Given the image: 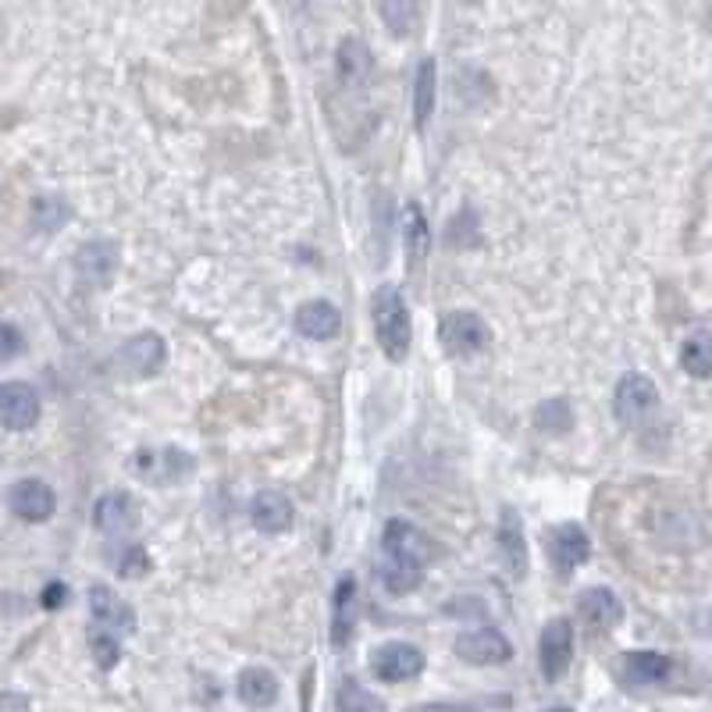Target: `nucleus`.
Returning <instances> with one entry per match:
<instances>
[{
	"instance_id": "nucleus-1",
	"label": "nucleus",
	"mask_w": 712,
	"mask_h": 712,
	"mask_svg": "<svg viewBox=\"0 0 712 712\" xmlns=\"http://www.w3.org/2000/svg\"><path fill=\"white\" fill-rule=\"evenodd\" d=\"M370 314H375L382 353L388 360H406V353H410V314H406V303L396 285H382L375 293V303H370Z\"/></svg>"
},
{
	"instance_id": "nucleus-2",
	"label": "nucleus",
	"mask_w": 712,
	"mask_h": 712,
	"mask_svg": "<svg viewBox=\"0 0 712 712\" xmlns=\"http://www.w3.org/2000/svg\"><path fill=\"white\" fill-rule=\"evenodd\" d=\"M659 406V388L645 375H627L617 385V399H613V414L627 428H641Z\"/></svg>"
},
{
	"instance_id": "nucleus-3",
	"label": "nucleus",
	"mask_w": 712,
	"mask_h": 712,
	"mask_svg": "<svg viewBox=\"0 0 712 712\" xmlns=\"http://www.w3.org/2000/svg\"><path fill=\"white\" fill-rule=\"evenodd\" d=\"M438 338H443V349L449 356H474L488 346V325L470 311H452L443 317L438 325Z\"/></svg>"
},
{
	"instance_id": "nucleus-4",
	"label": "nucleus",
	"mask_w": 712,
	"mask_h": 712,
	"mask_svg": "<svg viewBox=\"0 0 712 712\" xmlns=\"http://www.w3.org/2000/svg\"><path fill=\"white\" fill-rule=\"evenodd\" d=\"M370 670H375L378 681L399 684L424 670V655H420V649L406 645V641H388V645L370 652Z\"/></svg>"
},
{
	"instance_id": "nucleus-5",
	"label": "nucleus",
	"mask_w": 712,
	"mask_h": 712,
	"mask_svg": "<svg viewBox=\"0 0 712 712\" xmlns=\"http://www.w3.org/2000/svg\"><path fill=\"white\" fill-rule=\"evenodd\" d=\"M456 655L474 667H499L513 655V645L491 627H478V631H464L456 638Z\"/></svg>"
},
{
	"instance_id": "nucleus-6",
	"label": "nucleus",
	"mask_w": 712,
	"mask_h": 712,
	"mask_svg": "<svg viewBox=\"0 0 712 712\" xmlns=\"http://www.w3.org/2000/svg\"><path fill=\"white\" fill-rule=\"evenodd\" d=\"M40 420V396L26 382L0 385V424L11 431H26Z\"/></svg>"
},
{
	"instance_id": "nucleus-7",
	"label": "nucleus",
	"mask_w": 712,
	"mask_h": 712,
	"mask_svg": "<svg viewBox=\"0 0 712 712\" xmlns=\"http://www.w3.org/2000/svg\"><path fill=\"white\" fill-rule=\"evenodd\" d=\"M11 513L14 517H22L26 523H43L54 517L58 510V499H54V491H50V485H43L40 478H22L19 485L11 488Z\"/></svg>"
},
{
	"instance_id": "nucleus-8",
	"label": "nucleus",
	"mask_w": 712,
	"mask_h": 712,
	"mask_svg": "<svg viewBox=\"0 0 712 712\" xmlns=\"http://www.w3.org/2000/svg\"><path fill=\"white\" fill-rule=\"evenodd\" d=\"M385 552L393 556V559H403V563L424 567V563H428V559L435 556V546H431L428 535L414 528V523H406V520H388V523H385Z\"/></svg>"
},
{
	"instance_id": "nucleus-9",
	"label": "nucleus",
	"mask_w": 712,
	"mask_h": 712,
	"mask_svg": "<svg viewBox=\"0 0 712 712\" xmlns=\"http://www.w3.org/2000/svg\"><path fill=\"white\" fill-rule=\"evenodd\" d=\"M538 652H541V673H546V681H559L573 655V627L567 620H549L546 631H541Z\"/></svg>"
},
{
	"instance_id": "nucleus-10",
	"label": "nucleus",
	"mask_w": 712,
	"mask_h": 712,
	"mask_svg": "<svg viewBox=\"0 0 712 712\" xmlns=\"http://www.w3.org/2000/svg\"><path fill=\"white\" fill-rule=\"evenodd\" d=\"M164 356H167L164 338L154 335V332H143V335L129 338V343L122 346V353H118V367H122L125 375L146 378L164 364Z\"/></svg>"
},
{
	"instance_id": "nucleus-11",
	"label": "nucleus",
	"mask_w": 712,
	"mask_h": 712,
	"mask_svg": "<svg viewBox=\"0 0 712 712\" xmlns=\"http://www.w3.org/2000/svg\"><path fill=\"white\" fill-rule=\"evenodd\" d=\"M90 609H93V627H100V631H108L114 638L129 634L135 627V613L104 584L90 588Z\"/></svg>"
},
{
	"instance_id": "nucleus-12",
	"label": "nucleus",
	"mask_w": 712,
	"mask_h": 712,
	"mask_svg": "<svg viewBox=\"0 0 712 712\" xmlns=\"http://www.w3.org/2000/svg\"><path fill=\"white\" fill-rule=\"evenodd\" d=\"M135 520H140V506H135L129 491H108L93 506V523L104 535H125L135 528Z\"/></svg>"
},
{
	"instance_id": "nucleus-13",
	"label": "nucleus",
	"mask_w": 712,
	"mask_h": 712,
	"mask_svg": "<svg viewBox=\"0 0 712 712\" xmlns=\"http://www.w3.org/2000/svg\"><path fill=\"white\" fill-rule=\"evenodd\" d=\"M250 517H253V523H257V531L282 535V531L293 528L296 510H293L289 496H282V491H261L250 506Z\"/></svg>"
},
{
	"instance_id": "nucleus-14",
	"label": "nucleus",
	"mask_w": 712,
	"mask_h": 712,
	"mask_svg": "<svg viewBox=\"0 0 712 712\" xmlns=\"http://www.w3.org/2000/svg\"><path fill=\"white\" fill-rule=\"evenodd\" d=\"M588 552H591V541L578 523H559V528L549 535V556H552L556 570L570 573L573 567L584 563Z\"/></svg>"
},
{
	"instance_id": "nucleus-15",
	"label": "nucleus",
	"mask_w": 712,
	"mask_h": 712,
	"mask_svg": "<svg viewBox=\"0 0 712 712\" xmlns=\"http://www.w3.org/2000/svg\"><path fill=\"white\" fill-rule=\"evenodd\" d=\"M193 470V460L179 449H164V452H140L135 456V474H143L146 481H179L182 474Z\"/></svg>"
},
{
	"instance_id": "nucleus-16",
	"label": "nucleus",
	"mask_w": 712,
	"mask_h": 712,
	"mask_svg": "<svg viewBox=\"0 0 712 712\" xmlns=\"http://www.w3.org/2000/svg\"><path fill=\"white\" fill-rule=\"evenodd\" d=\"M578 613H581L584 623L599 627V631H609L613 623H620L623 602L617 599V591H609V588H588L581 596V602H578Z\"/></svg>"
},
{
	"instance_id": "nucleus-17",
	"label": "nucleus",
	"mask_w": 712,
	"mask_h": 712,
	"mask_svg": "<svg viewBox=\"0 0 712 712\" xmlns=\"http://www.w3.org/2000/svg\"><path fill=\"white\" fill-rule=\"evenodd\" d=\"M75 267L90 285H104L114 275V267H118V246L108 243V240H93V243H87L79 250Z\"/></svg>"
},
{
	"instance_id": "nucleus-18",
	"label": "nucleus",
	"mask_w": 712,
	"mask_h": 712,
	"mask_svg": "<svg viewBox=\"0 0 712 712\" xmlns=\"http://www.w3.org/2000/svg\"><path fill=\"white\" fill-rule=\"evenodd\" d=\"M296 328L307 338H332V335H338V328H343V314H338V307L328 299H311L299 307Z\"/></svg>"
},
{
	"instance_id": "nucleus-19",
	"label": "nucleus",
	"mask_w": 712,
	"mask_h": 712,
	"mask_svg": "<svg viewBox=\"0 0 712 712\" xmlns=\"http://www.w3.org/2000/svg\"><path fill=\"white\" fill-rule=\"evenodd\" d=\"M670 673L673 663L663 652H631L623 659V677L631 684H663Z\"/></svg>"
},
{
	"instance_id": "nucleus-20",
	"label": "nucleus",
	"mask_w": 712,
	"mask_h": 712,
	"mask_svg": "<svg viewBox=\"0 0 712 712\" xmlns=\"http://www.w3.org/2000/svg\"><path fill=\"white\" fill-rule=\"evenodd\" d=\"M356 623V599H353V578L338 581V591L332 599V645L343 649Z\"/></svg>"
},
{
	"instance_id": "nucleus-21",
	"label": "nucleus",
	"mask_w": 712,
	"mask_h": 712,
	"mask_svg": "<svg viewBox=\"0 0 712 712\" xmlns=\"http://www.w3.org/2000/svg\"><path fill=\"white\" fill-rule=\"evenodd\" d=\"M240 699L253 709H267V705H275L278 699V681H275V673H267L261 667H250L240 673Z\"/></svg>"
},
{
	"instance_id": "nucleus-22",
	"label": "nucleus",
	"mask_w": 712,
	"mask_h": 712,
	"mask_svg": "<svg viewBox=\"0 0 712 712\" xmlns=\"http://www.w3.org/2000/svg\"><path fill=\"white\" fill-rule=\"evenodd\" d=\"M499 552L506 559V567H510L513 578H523V570H528V556H523V535H520V520L513 510L502 513V523H499Z\"/></svg>"
},
{
	"instance_id": "nucleus-23",
	"label": "nucleus",
	"mask_w": 712,
	"mask_h": 712,
	"mask_svg": "<svg viewBox=\"0 0 712 712\" xmlns=\"http://www.w3.org/2000/svg\"><path fill=\"white\" fill-rule=\"evenodd\" d=\"M681 367L691 378H712V332H694L684 338Z\"/></svg>"
},
{
	"instance_id": "nucleus-24",
	"label": "nucleus",
	"mask_w": 712,
	"mask_h": 712,
	"mask_svg": "<svg viewBox=\"0 0 712 712\" xmlns=\"http://www.w3.org/2000/svg\"><path fill=\"white\" fill-rule=\"evenodd\" d=\"M435 87H438L435 58H424L417 68V79H414V122H417V129L428 125V118L435 111Z\"/></svg>"
},
{
	"instance_id": "nucleus-25",
	"label": "nucleus",
	"mask_w": 712,
	"mask_h": 712,
	"mask_svg": "<svg viewBox=\"0 0 712 712\" xmlns=\"http://www.w3.org/2000/svg\"><path fill=\"white\" fill-rule=\"evenodd\" d=\"M403 232H406V257H410V264H420L424 257H428L431 235H428V222H424V211L417 207V203H410V207H406Z\"/></svg>"
},
{
	"instance_id": "nucleus-26",
	"label": "nucleus",
	"mask_w": 712,
	"mask_h": 712,
	"mask_svg": "<svg viewBox=\"0 0 712 712\" xmlns=\"http://www.w3.org/2000/svg\"><path fill=\"white\" fill-rule=\"evenodd\" d=\"M338 72L346 82H364L370 75V50L360 40H343L338 47Z\"/></svg>"
},
{
	"instance_id": "nucleus-27",
	"label": "nucleus",
	"mask_w": 712,
	"mask_h": 712,
	"mask_svg": "<svg viewBox=\"0 0 712 712\" xmlns=\"http://www.w3.org/2000/svg\"><path fill=\"white\" fill-rule=\"evenodd\" d=\"M335 705H338V712H385V702L378 694L360 688L356 681H343V688L335 694Z\"/></svg>"
},
{
	"instance_id": "nucleus-28",
	"label": "nucleus",
	"mask_w": 712,
	"mask_h": 712,
	"mask_svg": "<svg viewBox=\"0 0 712 712\" xmlns=\"http://www.w3.org/2000/svg\"><path fill=\"white\" fill-rule=\"evenodd\" d=\"M382 581L388 591H396V596H406V591H414L420 581H424V570L417 563H403V559H388L385 570H382Z\"/></svg>"
},
{
	"instance_id": "nucleus-29",
	"label": "nucleus",
	"mask_w": 712,
	"mask_h": 712,
	"mask_svg": "<svg viewBox=\"0 0 712 712\" xmlns=\"http://www.w3.org/2000/svg\"><path fill=\"white\" fill-rule=\"evenodd\" d=\"M535 420H538L541 431H567L573 424V414H570V406L563 399H549V403L538 406Z\"/></svg>"
},
{
	"instance_id": "nucleus-30",
	"label": "nucleus",
	"mask_w": 712,
	"mask_h": 712,
	"mask_svg": "<svg viewBox=\"0 0 712 712\" xmlns=\"http://www.w3.org/2000/svg\"><path fill=\"white\" fill-rule=\"evenodd\" d=\"M90 649L96 655V663L111 670L118 663V652H122V645H118V638L108 634V631H100V627H90Z\"/></svg>"
},
{
	"instance_id": "nucleus-31",
	"label": "nucleus",
	"mask_w": 712,
	"mask_h": 712,
	"mask_svg": "<svg viewBox=\"0 0 712 712\" xmlns=\"http://www.w3.org/2000/svg\"><path fill=\"white\" fill-rule=\"evenodd\" d=\"M382 19L403 37V32H410V22L417 19V8L406 4V0H388V4H382Z\"/></svg>"
},
{
	"instance_id": "nucleus-32",
	"label": "nucleus",
	"mask_w": 712,
	"mask_h": 712,
	"mask_svg": "<svg viewBox=\"0 0 712 712\" xmlns=\"http://www.w3.org/2000/svg\"><path fill=\"white\" fill-rule=\"evenodd\" d=\"M32 217H37V225L40 228H58L64 217H68V207L61 200H47L40 196L37 203H32Z\"/></svg>"
},
{
	"instance_id": "nucleus-33",
	"label": "nucleus",
	"mask_w": 712,
	"mask_h": 712,
	"mask_svg": "<svg viewBox=\"0 0 712 712\" xmlns=\"http://www.w3.org/2000/svg\"><path fill=\"white\" fill-rule=\"evenodd\" d=\"M474 228H478V217H474L470 211H460L452 217L449 243L452 246H474V243H478V232H474Z\"/></svg>"
},
{
	"instance_id": "nucleus-34",
	"label": "nucleus",
	"mask_w": 712,
	"mask_h": 712,
	"mask_svg": "<svg viewBox=\"0 0 712 712\" xmlns=\"http://www.w3.org/2000/svg\"><path fill=\"white\" fill-rule=\"evenodd\" d=\"M150 570V559L143 552V546H125V552L118 556V573H125V578H143Z\"/></svg>"
},
{
	"instance_id": "nucleus-35",
	"label": "nucleus",
	"mask_w": 712,
	"mask_h": 712,
	"mask_svg": "<svg viewBox=\"0 0 712 712\" xmlns=\"http://www.w3.org/2000/svg\"><path fill=\"white\" fill-rule=\"evenodd\" d=\"M22 349H26L22 332L14 328V325H4V321H0V364H4V360H14V356H19Z\"/></svg>"
},
{
	"instance_id": "nucleus-36",
	"label": "nucleus",
	"mask_w": 712,
	"mask_h": 712,
	"mask_svg": "<svg viewBox=\"0 0 712 712\" xmlns=\"http://www.w3.org/2000/svg\"><path fill=\"white\" fill-rule=\"evenodd\" d=\"M406 712H478V709L460 705V702H428V705H410Z\"/></svg>"
},
{
	"instance_id": "nucleus-37",
	"label": "nucleus",
	"mask_w": 712,
	"mask_h": 712,
	"mask_svg": "<svg viewBox=\"0 0 712 712\" xmlns=\"http://www.w3.org/2000/svg\"><path fill=\"white\" fill-rule=\"evenodd\" d=\"M64 596H68L64 584H50V588L43 591V606H47V609H58V606L64 602Z\"/></svg>"
}]
</instances>
